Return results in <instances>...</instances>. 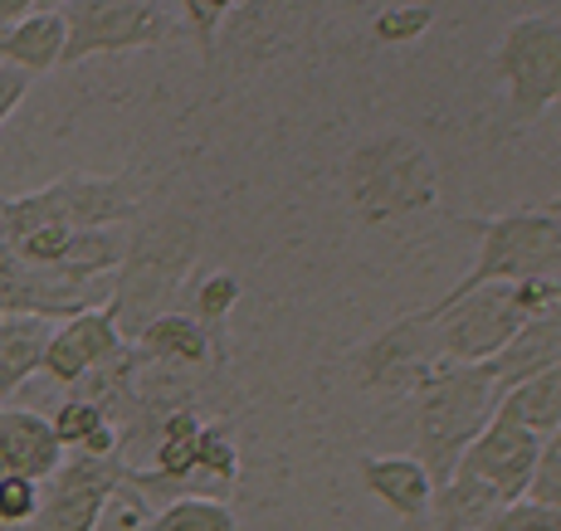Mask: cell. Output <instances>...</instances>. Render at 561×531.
Wrapping results in <instances>:
<instances>
[{
  "mask_svg": "<svg viewBox=\"0 0 561 531\" xmlns=\"http://www.w3.org/2000/svg\"><path fill=\"white\" fill-rule=\"evenodd\" d=\"M59 15H64V64L59 69L103 59V54L157 49L186 30L161 0H64Z\"/></svg>",
  "mask_w": 561,
  "mask_h": 531,
  "instance_id": "8992f818",
  "label": "cell"
},
{
  "mask_svg": "<svg viewBox=\"0 0 561 531\" xmlns=\"http://www.w3.org/2000/svg\"><path fill=\"white\" fill-rule=\"evenodd\" d=\"M439 366H445V351H439L435 318L425 308L396 318L391 327H381L376 337L347 351L352 381L371 400H410Z\"/></svg>",
  "mask_w": 561,
  "mask_h": 531,
  "instance_id": "52a82bcc",
  "label": "cell"
},
{
  "mask_svg": "<svg viewBox=\"0 0 561 531\" xmlns=\"http://www.w3.org/2000/svg\"><path fill=\"white\" fill-rule=\"evenodd\" d=\"M537 449H542V435H537V429L517 425V419L493 409V419L473 435V443L463 449V459L455 463V469L479 473L503 503H517V497L527 493V478H533Z\"/></svg>",
  "mask_w": 561,
  "mask_h": 531,
  "instance_id": "8fae6325",
  "label": "cell"
},
{
  "mask_svg": "<svg viewBox=\"0 0 561 531\" xmlns=\"http://www.w3.org/2000/svg\"><path fill=\"white\" fill-rule=\"evenodd\" d=\"M0 531H10V527H0Z\"/></svg>",
  "mask_w": 561,
  "mask_h": 531,
  "instance_id": "1f68e13d",
  "label": "cell"
},
{
  "mask_svg": "<svg viewBox=\"0 0 561 531\" xmlns=\"http://www.w3.org/2000/svg\"><path fill=\"white\" fill-rule=\"evenodd\" d=\"M244 298V284L230 274V268H215V274L196 278V288H191V312L205 322V327H225L230 322V312L240 308Z\"/></svg>",
  "mask_w": 561,
  "mask_h": 531,
  "instance_id": "cb8c5ba5",
  "label": "cell"
},
{
  "mask_svg": "<svg viewBox=\"0 0 561 531\" xmlns=\"http://www.w3.org/2000/svg\"><path fill=\"white\" fill-rule=\"evenodd\" d=\"M64 443L54 425L35 409H0V473H25V478L45 483L64 463Z\"/></svg>",
  "mask_w": 561,
  "mask_h": 531,
  "instance_id": "2e32d148",
  "label": "cell"
},
{
  "mask_svg": "<svg viewBox=\"0 0 561 531\" xmlns=\"http://www.w3.org/2000/svg\"><path fill=\"white\" fill-rule=\"evenodd\" d=\"M30 93V73L15 69V64H0V127L10 123V113H15L20 103H25Z\"/></svg>",
  "mask_w": 561,
  "mask_h": 531,
  "instance_id": "83f0119b",
  "label": "cell"
},
{
  "mask_svg": "<svg viewBox=\"0 0 561 531\" xmlns=\"http://www.w3.org/2000/svg\"><path fill=\"white\" fill-rule=\"evenodd\" d=\"M133 463L123 453H79L69 449L64 463L39 483V512L35 531H99L107 507L117 503Z\"/></svg>",
  "mask_w": 561,
  "mask_h": 531,
  "instance_id": "9c48e42d",
  "label": "cell"
},
{
  "mask_svg": "<svg viewBox=\"0 0 561 531\" xmlns=\"http://www.w3.org/2000/svg\"><path fill=\"white\" fill-rule=\"evenodd\" d=\"M523 497H533V503H542V507H561V429H552V435L542 439Z\"/></svg>",
  "mask_w": 561,
  "mask_h": 531,
  "instance_id": "484cf974",
  "label": "cell"
},
{
  "mask_svg": "<svg viewBox=\"0 0 561 531\" xmlns=\"http://www.w3.org/2000/svg\"><path fill=\"white\" fill-rule=\"evenodd\" d=\"M342 195L362 224H391L439 205V161L415 132H371L342 161Z\"/></svg>",
  "mask_w": 561,
  "mask_h": 531,
  "instance_id": "7a4b0ae2",
  "label": "cell"
},
{
  "mask_svg": "<svg viewBox=\"0 0 561 531\" xmlns=\"http://www.w3.org/2000/svg\"><path fill=\"white\" fill-rule=\"evenodd\" d=\"M133 346L147 361L181 366V371H225L230 366V337H225V327H205L196 312H176V308L147 322L133 337Z\"/></svg>",
  "mask_w": 561,
  "mask_h": 531,
  "instance_id": "7c38bea8",
  "label": "cell"
},
{
  "mask_svg": "<svg viewBox=\"0 0 561 531\" xmlns=\"http://www.w3.org/2000/svg\"><path fill=\"white\" fill-rule=\"evenodd\" d=\"M493 409L517 419V425L537 429L542 439L552 435V429H561V361L547 366V371H537V376H527V381L508 385Z\"/></svg>",
  "mask_w": 561,
  "mask_h": 531,
  "instance_id": "ac0fdd59",
  "label": "cell"
},
{
  "mask_svg": "<svg viewBox=\"0 0 561 531\" xmlns=\"http://www.w3.org/2000/svg\"><path fill=\"white\" fill-rule=\"evenodd\" d=\"M547 205V210H561V195H552V200H542Z\"/></svg>",
  "mask_w": 561,
  "mask_h": 531,
  "instance_id": "f546056e",
  "label": "cell"
},
{
  "mask_svg": "<svg viewBox=\"0 0 561 531\" xmlns=\"http://www.w3.org/2000/svg\"><path fill=\"white\" fill-rule=\"evenodd\" d=\"M181 5V25L196 35V45L210 54L215 45V35H220V25H225V15H230L240 0H176Z\"/></svg>",
  "mask_w": 561,
  "mask_h": 531,
  "instance_id": "4316f807",
  "label": "cell"
},
{
  "mask_svg": "<svg viewBox=\"0 0 561 531\" xmlns=\"http://www.w3.org/2000/svg\"><path fill=\"white\" fill-rule=\"evenodd\" d=\"M205 220L191 205H161L157 215H137L127 230V254L113 268L107 312L117 318L123 337L133 342L152 318L176 308L186 278L201 258Z\"/></svg>",
  "mask_w": 561,
  "mask_h": 531,
  "instance_id": "6da1fadb",
  "label": "cell"
},
{
  "mask_svg": "<svg viewBox=\"0 0 561 531\" xmlns=\"http://www.w3.org/2000/svg\"><path fill=\"white\" fill-rule=\"evenodd\" d=\"M561 361V302L552 308H542L537 318L523 322V332L503 346L499 356H489V361H479L483 371H489V381L499 385V395L517 381H527V376L547 371V366Z\"/></svg>",
  "mask_w": 561,
  "mask_h": 531,
  "instance_id": "9a60e30c",
  "label": "cell"
},
{
  "mask_svg": "<svg viewBox=\"0 0 561 531\" xmlns=\"http://www.w3.org/2000/svg\"><path fill=\"white\" fill-rule=\"evenodd\" d=\"M410 400H415V459L425 463L430 483L439 487L455 473V463L463 459L473 435L493 419L499 385L489 381L483 366L445 361Z\"/></svg>",
  "mask_w": 561,
  "mask_h": 531,
  "instance_id": "3957f363",
  "label": "cell"
},
{
  "mask_svg": "<svg viewBox=\"0 0 561 531\" xmlns=\"http://www.w3.org/2000/svg\"><path fill=\"white\" fill-rule=\"evenodd\" d=\"M459 230H469L479 240V258L459 278L445 298H459L469 288L483 284H523V278H557L561 274V210H503L489 220H463Z\"/></svg>",
  "mask_w": 561,
  "mask_h": 531,
  "instance_id": "277c9868",
  "label": "cell"
},
{
  "mask_svg": "<svg viewBox=\"0 0 561 531\" xmlns=\"http://www.w3.org/2000/svg\"><path fill=\"white\" fill-rule=\"evenodd\" d=\"M64 5V0H45V10H59Z\"/></svg>",
  "mask_w": 561,
  "mask_h": 531,
  "instance_id": "4dcf8cb0",
  "label": "cell"
},
{
  "mask_svg": "<svg viewBox=\"0 0 561 531\" xmlns=\"http://www.w3.org/2000/svg\"><path fill=\"white\" fill-rule=\"evenodd\" d=\"M54 322L45 318H0V400L15 395L45 361Z\"/></svg>",
  "mask_w": 561,
  "mask_h": 531,
  "instance_id": "d6986e66",
  "label": "cell"
},
{
  "mask_svg": "<svg viewBox=\"0 0 561 531\" xmlns=\"http://www.w3.org/2000/svg\"><path fill=\"white\" fill-rule=\"evenodd\" d=\"M39 512V483L25 473H0V527L20 531Z\"/></svg>",
  "mask_w": 561,
  "mask_h": 531,
  "instance_id": "d4e9b609",
  "label": "cell"
},
{
  "mask_svg": "<svg viewBox=\"0 0 561 531\" xmlns=\"http://www.w3.org/2000/svg\"><path fill=\"white\" fill-rule=\"evenodd\" d=\"M366 493L376 503H386L401 522H420L430 512V497H435V483H430L425 463L415 453H366L357 463Z\"/></svg>",
  "mask_w": 561,
  "mask_h": 531,
  "instance_id": "5bb4252c",
  "label": "cell"
},
{
  "mask_svg": "<svg viewBox=\"0 0 561 531\" xmlns=\"http://www.w3.org/2000/svg\"><path fill=\"white\" fill-rule=\"evenodd\" d=\"M0 64H15L30 79L64 64V15L59 10H35L0 30Z\"/></svg>",
  "mask_w": 561,
  "mask_h": 531,
  "instance_id": "e0dca14e",
  "label": "cell"
},
{
  "mask_svg": "<svg viewBox=\"0 0 561 531\" xmlns=\"http://www.w3.org/2000/svg\"><path fill=\"white\" fill-rule=\"evenodd\" d=\"M123 346H127L123 327H117V318L103 302V308H89V312H79V318H64L59 327L49 332L39 371L59 385H73L79 376H89L93 366H103L107 356L123 351Z\"/></svg>",
  "mask_w": 561,
  "mask_h": 531,
  "instance_id": "4fadbf2b",
  "label": "cell"
},
{
  "mask_svg": "<svg viewBox=\"0 0 561 531\" xmlns=\"http://www.w3.org/2000/svg\"><path fill=\"white\" fill-rule=\"evenodd\" d=\"M142 531H240V512L225 497L210 493H186L157 507V517H147Z\"/></svg>",
  "mask_w": 561,
  "mask_h": 531,
  "instance_id": "44dd1931",
  "label": "cell"
},
{
  "mask_svg": "<svg viewBox=\"0 0 561 531\" xmlns=\"http://www.w3.org/2000/svg\"><path fill=\"white\" fill-rule=\"evenodd\" d=\"M35 10H45V0H0V30L25 20V15H35Z\"/></svg>",
  "mask_w": 561,
  "mask_h": 531,
  "instance_id": "f1b7e54d",
  "label": "cell"
},
{
  "mask_svg": "<svg viewBox=\"0 0 561 531\" xmlns=\"http://www.w3.org/2000/svg\"><path fill=\"white\" fill-rule=\"evenodd\" d=\"M430 25H435V5H425V0H401V5H386L381 15L371 20V39L381 49H405V45H415V39H425Z\"/></svg>",
  "mask_w": 561,
  "mask_h": 531,
  "instance_id": "603a6c76",
  "label": "cell"
},
{
  "mask_svg": "<svg viewBox=\"0 0 561 531\" xmlns=\"http://www.w3.org/2000/svg\"><path fill=\"white\" fill-rule=\"evenodd\" d=\"M196 473H205L210 483L234 487L240 483V439H234V425L220 415H205L201 425V449H196Z\"/></svg>",
  "mask_w": 561,
  "mask_h": 531,
  "instance_id": "7402d4cb",
  "label": "cell"
},
{
  "mask_svg": "<svg viewBox=\"0 0 561 531\" xmlns=\"http://www.w3.org/2000/svg\"><path fill=\"white\" fill-rule=\"evenodd\" d=\"M49 425L64 449H79V453H113L117 449V425L107 419L103 405H93V400H83V395L64 400L49 415Z\"/></svg>",
  "mask_w": 561,
  "mask_h": 531,
  "instance_id": "ffe728a7",
  "label": "cell"
},
{
  "mask_svg": "<svg viewBox=\"0 0 561 531\" xmlns=\"http://www.w3.org/2000/svg\"><path fill=\"white\" fill-rule=\"evenodd\" d=\"M142 215V195L127 186L123 176H89V171H69V176L49 181L39 191L5 195L0 200V254L30 224H69V230H89V224H133Z\"/></svg>",
  "mask_w": 561,
  "mask_h": 531,
  "instance_id": "5b68a950",
  "label": "cell"
},
{
  "mask_svg": "<svg viewBox=\"0 0 561 531\" xmlns=\"http://www.w3.org/2000/svg\"><path fill=\"white\" fill-rule=\"evenodd\" d=\"M508 93L513 127H533L561 103V15H523L503 30L493 54Z\"/></svg>",
  "mask_w": 561,
  "mask_h": 531,
  "instance_id": "ba28073f",
  "label": "cell"
},
{
  "mask_svg": "<svg viewBox=\"0 0 561 531\" xmlns=\"http://www.w3.org/2000/svg\"><path fill=\"white\" fill-rule=\"evenodd\" d=\"M107 292H113V278L73 284V278H59L54 268L0 258V318L64 322V318H79V312H89V308H103Z\"/></svg>",
  "mask_w": 561,
  "mask_h": 531,
  "instance_id": "30bf717a",
  "label": "cell"
}]
</instances>
